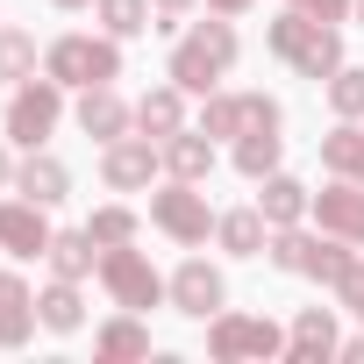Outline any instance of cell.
<instances>
[{
  "label": "cell",
  "instance_id": "obj_16",
  "mask_svg": "<svg viewBox=\"0 0 364 364\" xmlns=\"http://www.w3.org/2000/svg\"><path fill=\"white\" fill-rule=\"evenodd\" d=\"M215 243H222V257H264V243H272L264 208H257V200H250V208H222V215H215Z\"/></svg>",
  "mask_w": 364,
  "mask_h": 364
},
{
  "label": "cell",
  "instance_id": "obj_32",
  "mask_svg": "<svg viewBox=\"0 0 364 364\" xmlns=\"http://www.w3.org/2000/svg\"><path fill=\"white\" fill-rule=\"evenodd\" d=\"M15 164H22V150L0 136V193H15Z\"/></svg>",
  "mask_w": 364,
  "mask_h": 364
},
{
  "label": "cell",
  "instance_id": "obj_19",
  "mask_svg": "<svg viewBox=\"0 0 364 364\" xmlns=\"http://www.w3.org/2000/svg\"><path fill=\"white\" fill-rule=\"evenodd\" d=\"M186 100H193V93H186V86H171V79L150 86V93H136V129L157 136V143L178 136V129H193V122H186Z\"/></svg>",
  "mask_w": 364,
  "mask_h": 364
},
{
  "label": "cell",
  "instance_id": "obj_18",
  "mask_svg": "<svg viewBox=\"0 0 364 364\" xmlns=\"http://www.w3.org/2000/svg\"><path fill=\"white\" fill-rule=\"evenodd\" d=\"M215 136L208 129H178V136H164V178H193V186H208L215 178Z\"/></svg>",
  "mask_w": 364,
  "mask_h": 364
},
{
  "label": "cell",
  "instance_id": "obj_12",
  "mask_svg": "<svg viewBox=\"0 0 364 364\" xmlns=\"http://www.w3.org/2000/svg\"><path fill=\"white\" fill-rule=\"evenodd\" d=\"M72 122H79V136L114 143V136H129V129H136V100H122L114 86H86V93L72 100Z\"/></svg>",
  "mask_w": 364,
  "mask_h": 364
},
{
  "label": "cell",
  "instance_id": "obj_6",
  "mask_svg": "<svg viewBox=\"0 0 364 364\" xmlns=\"http://www.w3.org/2000/svg\"><path fill=\"white\" fill-rule=\"evenodd\" d=\"M208 357H215V364H272V357H286V328H279L272 314H236V307H222V314L208 321Z\"/></svg>",
  "mask_w": 364,
  "mask_h": 364
},
{
  "label": "cell",
  "instance_id": "obj_26",
  "mask_svg": "<svg viewBox=\"0 0 364 364\" xmlns=\"http://www.w3.org/2000/svg\"><path fill=\"white\" fill-rule=\"evenodd\" d=\"M36 72H43V50H36V36L0 22V79H8V86H22V79H36Z\"/></svg>",
  "mask_w": 364,
  "mask_h": 364
},
{
  "label": "cell",
  "instance_id": "obj_35",
  "mask_svg": "<svg viewBox=\"0 0 364 364\" xmlns=\"http://www.w3.org/2000/svg\"><path fill=\"white\" fill-rule=\"evenodd\" d=\"M50 8H58V15H79V8H93V0H50Z\"/></svg>",
  "mask_w": 364,
  "mask_h": 364
},
{
  "label": "cell",
  "instance_id": "obj_15",
  "mask_svg": "<svg viewBox=\"0 0 364 364\" xmlns=\"http://www.w3.org/2000/svg\"><path fill=\"white\" fill-rule=\"evenodd\" d=\"M36 328H43V321H36L29 279H22V272H0V350H22Z\"/></svg>",
  "mask_w": 364,
  "mask_h": 364
},
{
  "label": "cell",
  "instance_id": "obj_11",
  "mask_svg": "<svg viewBox=\"0 0 364 364\" xmlns=\"http://www.w3.org/2000/svg\"><path fill=\"white\" fill-rule=\"evenodd\" d=\"M307 222L364 250V186H357V178H328V186L314 193V208H307Z\"/></svg>",
  "mask_w": 364,
  "mask_h": 364
},
{
  "label": "cell",
  "instance_id": "obj_21",
  "mask_svg": "<svg viewBox=\"0 0 364 364\" xmlns=\"http://www.w3.org/2000/svg\"><path fill=\"white\" fill-rule=\"evenodd\" d=\"M43 264H50V279H79V286H86V279L100 272V243L86 236V222H79V229H58L50 250H43Z\"/></svg>",
  "mask_w": 364,
  "mask_h": 364
},
{
  "label": "cell",
  "instance_id": "obj_29",
  "mask_svg": "<svg viewBox=\"0 0 364 364\" xmlns=\"http://www.w3.org/2000/svg\"><path fill=\"white\" fill-rule=\"evenodd\" d=\"M321 93H328V114L336 122H364V65H343Z\"/></svg>",
  "mask_w": 364,
  "mask_h": 364
},
{
  "label": "cell",
  "instance_id": "obj_30",
  "mask_svg": "<svg viewBox=\"0 0 364 364\" xmlns=\"http://www.w3.org/2000/svg\"><path fill=\"white\" fill-rule=\"evenodd\" d=\"M150 8H157V22H150V29H157V36H178V29H186V15L200 8V0H150Z\"/></svg>",
  "mask_w": 364,
  "mask_h": 364
},
{
  "label": "cell",
  "instance_id": "obj_17",
  "mask_svg": "<svg viewBox=\"0 0 364 364\" xmlns=\"http://www.w3.org/2000/svg\"><path fill=\"white\" fill-rule=\"evenodd\" d=\"M93 357H100V364H136V357H150V321H143L136 307H122L114 321L93 328Z\"/></svg>",
  "mask_w": 364,
  "mask_h": 364
},
{
  "label": "cell",
  "instance_id": "obj_34",
  "mask_svg": "<svg viewBox=\"0 0 364 364\" xmlns=\"http://www.w3.org/2000/svg\"><path fill=\"white\" fill-rule=\"evenodd\" d=\"M343 364H364V336H343V350H336Z\"/></svg>",
  "mask_w": 364,
  "mask_h": 364
},
{
  "label": "cell",
  "instance_id": "obj_1",
  "mask_svg": "<svg viewBox=\"0 0 364 364\" xmlns=\"http://www.w3.org/2000/svg\"><path fill=\"white\" fill-rule=\"evenodd\" d=\"M236 58H243V36H236V15H215L208 8V22H186L171 36V58H164V79L171 86H186L193 100L200 93H215L229 72H236Z\"/></svg>",
  "mask_w": 364,
  "mask_h": 364
},
{
  "label": "cell",
  "instance_id": "obj_5",
  "mask_svg": "<svg viewBox=\"0 0 364 364\" xmlns=\"http://www.w3.org/2000/svg\"><path fill=\"white\" fill-rule=\"evenodd\" d=\"M150 229L171 236L178 250H200L215 236V208H208V193L193 186V178H157L150 186Z\"/></svg>",
  "mask_w": 364,
  "mask_h": 364
},
{
  "label": "cell",
  "instance_id": "obj_36",
  "mask_svg": "<svg viewBox=\"0 0 364 364\" xmlns=\"http://www.w3.org/2000/svg\"><path fill=\"white\" fill-rule=\"evenodd\" d=\"M357 22H364V0H357Z\"/></svg>",
  "mask_w": 364,
  "mask_h": 364
},
{
  "label": "cell",
  "instance_id": "obj_14",
  "mask_svg": "<svg viewBox=\"0 0 364 364\" xmlns=\"http://www.w3.org/2000/svg\"><path fill=\"white\" fill-rule=\"evenodd\" d=\"M15 193H22V200H36V208L72 200V164H65V157H50V143H43V150H22V164H15Z\"/></svg>",
  "mask_w": 364,
  "mask_h": 364
},
{
  "label": "cell",
  "instance_id": "obj_33",
  "mask_svg": "<svg viewBox=\"0 0 364 364\" xmlns=\"http://www.w3.org/2000/svg\"><path fill=\"white\" fill-rule=\"evenodd\" d=\"M200 8H215V15H250L257 0H200Z\"/></svg>",
  "mask_w": 364,
  "mask_h": 364
},
{
  "label": "cell",
  "instance_id": "obj_4",
  "mask_svg": "<svg viewBox=\"0 0 364 364\" xmlns=\"http://www.w3.org/2000/svg\"><path fill=\"white\" fill-rule=\"evenodd\" d=\"M65 114H72V107H65V86H58L50 72H36V79H22V86L8 93V107H0V129H8L15 150H43V143L58 136Z\"/></svg>",
  "mask_w": 364,
  "mask_h": 364
},
{
  "label": "cell",
  "instance_id": "obj_3",
  "mask_svg": "<svg viewBox=\"0 0 364 364\" xmlns=\"http://www.w3.org/2000/svg\"><path fill=\"white\" fill-rule=\"evenodd\" d=\"M43 72H50L65 93L114 86V79H122V36H107V29H65V36L43 43Z\"/></svg>",
  "mask_w": 364,
  "mask_h": 364
},
{
  "label": "cell",
  "instance_id": "obj_20",
  "mask_svg": "<svg viewBox=\"0 0 364 364\" xmlns=\"http://www.w3.org/2000/svg\"><path fill=\"white\" fill-rule=\"evenodd\" d=\"M193 129H208L215 143H236V136H250V93H236V86H215V93H200V114H193Z\"/></svg>",
  "mask_w": 364,
  "mask_h": 364
},
{
  "label": "cell",
  "instance_id": "obj_2",
  "mask_svg": "<svg viewBox=\"0 0 364 364\" xmlns=\"http://www.w3.org/2000/svg\"><path fill=\"white\" fill-rule=\"evenodd\" d=\"M264 50L293 72V79H314V86H328L350 58H343V22H321V15H300V8H286L272 29H264Z\"/></svg>",
  "mask_w": 364,
  "mask_h": 364
},
{
  "label": "cell",
  "instance_id": "obj_22",
  "mask_svg": "<svg viewBox=\"0 0 364 364\" xmlns=\"http://www.w3.org/2000/svg\"><path fill=\"white\" fill-rule=\"evenodd\" d=\"M257 208H264V222H272V229H293V222H307L314 193L300 186L293 171H272V178H257Z\"/></svg>",
  "mask_w": 364,
  "mask_h": 364
},
{
  "label": "cell",
  "instance_id": "obj_31",
  "mask_svg": "<svg viewBox=\"0 0 364 364\" xmlns=\"http://www.w3.org/2000/svg\"><path fill=\"white\" fill-rule=\"evenodd\" d=\"M286 8H300V15H321V22H350V15H357V0H286Z\"/></svg>",
  "mask_w": 364,
  "mask_h": 364
},
{
  "label": "cell",
  "instance_id": "obj_27",
  "mask_svg": "<svg viewBox=\"0 0 364 364\" xmlns=\"http://www.w3.org/2000/svg\"><path fill=\"white\" fill-rule=\"evenodd\" d=\"M93 22L107 29V36H150V22H157V8L150 0H93Z\"/></svg>",
  "mask_w": 364,
  "mask_h": 364
},
{
  "label": "cell",
  "instance_id": "obj_7",
  "mask_svg": "<svg viewBox=\"0 0 364 364\" xmlns=\"http://www.w3.org/2000/svg\"><path fill=\"white\" fill-rule=\"evenodd\" d=\"M100 286H107V300L114 307H136V314H150V307H164V272L136 250V243H114V250H100V272H93Z\"/></svg>",
  "mask_w": 364,
  "mask_h": 364
},
{
  "label": "cell",
  "instance_id": "obj_25",
  "mask_svg": "<svg viewBox=\"0 0 364 364\" xmlns=\"http://www.w3.org/2000/svg\"><path fill=\"white\" fill-rule=\"evenodd\" d=\"M321 171L328 178H357L364 186V122H336L321 136Z\"/></svg>",
  "mask_w": 364,
  "mask_h": 364
},
{
  "label": "cell",
  "instance_id": "obj_13",
  "mask_svg": "<svg viewBox=\"0 0 364 364\" xmlns=\"http://www.w3.org/2000/svg\"><path fill=\"white\" fill-rule=\"evenodd\" d=\"M343 350V328H336V307H300L293 328H286V364H328Z\"/></svg>",
  "mask_w": 364,
  "mask_h": 364
},
{
  "label": "cell",
  "instance_id": "obj_8",
  "mask_svg": "<svg viewBox=\"0 0 364 364\" xmlns=\"http://www.w3.org/2000/svg\"><path fill=\"white\" fill-rule=\"evenodd\" d=\"M157 178H164V143H157V136L129 129V136L100 143V186H107V193H150Z\"/></svg>",
  "mask_w": 364,
  "mask_h": 364
},
{
  "label": "cell",
  "instance_id": "obj_10",
  "mask_svg": "<svg viewBox=\"0 0 364 364\" xmlns=\"http://www.w3.org/2000/svg\"><path fill=\"white\" fill-rule=\"evenodd\" d=\"M50 208H36V200H22V193H8L0 200V257H15V264H36L43 250H50Z\"/></svg>",
  "mask_w": 364,
  "mask_h": 364
},
{
  "label": "cell",
  "instance_id": "obj_23",
  "mask_svg": "<svg viewBox=\"0 0 364 364\" xmlns=\"http://www.w3.org/2000/svg\"><path fill=\"white\" fill-rule=\"evenodd\" d=\"M36 321H43L50 336H79V328H86V293H79V279H50V286L36 293Z\"/></svg>",
  "mask_w": 364,
  "mask_h": 364
},
{
  "label": "cell",
  "instance_id": "obj_9",
  "mask_svg": "<svg viewBox=\"0 0 364 364\" xmlns=\"http://www.w3.org/2000/svg\"><path fill=\"white\" fill-rule=\"evenodd\" d=\"M164 307H171V314H186V321H215V314L229 307V279H222V264L186 257V264L164 279Z\"/></svg>",
  "mask_w": 364,
  "mask_h": 364
},
{
  "label": "cell",
  "instance_id": "obj_28",
  "mask_svg": "<svg viewBox=\"0 0 364 364\" xmlns=\"http://www.w3.org/2000/svg\"><path fill=\"white\" fill-rule=\"evenodd\" d=\"M136 229H143V222H136V208H129V200H107V208H93V215H86V236H93L100 250L136 243Z\"/></svg>",
  "mask_w": 364,
  "mask_h": 364
},
{
  "label": "cell",
  "instance_id": "obj_24",
  "mask_svg": "<svg viewBox=\"0 0 364 364\" xmlns=\"http://www.w3.org/2000/svg\"><path fill=\"white\" fill-rule=\"evenodd\" d=\"M279 157H286V136H279V129H250V136H236V143H229V164L250 178V186L279 171Z\"/></svg>",
  "mask_w": 364,
  "mask_h": 364
}]
</instances>
